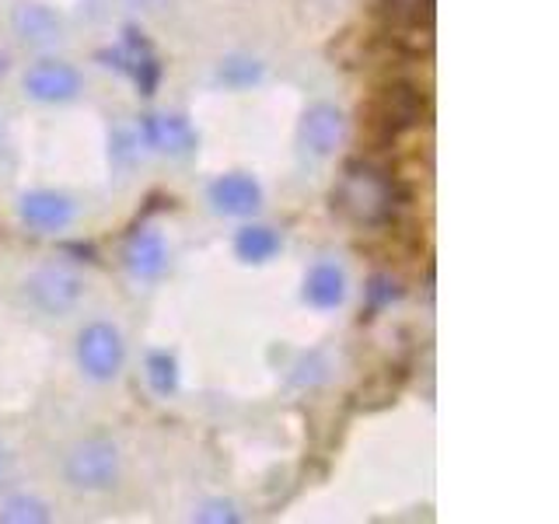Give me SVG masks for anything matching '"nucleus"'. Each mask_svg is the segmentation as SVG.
I'll list each match as a JSON object with an SVG mask.
<instances>
[{
    "label": "nucleus",
    "mask_w": 559,
    "mask_h": 524,
    "mask_svg": "<svg viewBox=\"0 0 559 524\" xmlns=\"http://www.w3.org/2000/svg\"><path fill=\"white\" fill-rule=\"evenodd\" d=\"M332 203L357 224H381L395 210V182L371 165H349L332 189Z\"/></svg>",
    "instance_id": "nucleus-1"
},
{
    "label": "nucleus",
    "mask_w": 559,
    "mask_h": 524,
    "mask_svg": "<svg viewBox=\"0 0 559 524\" xmlns=\"http://www.w3.org/2000/svg\"><path fill=\"white\" fill-rule=\"evenodd\" d=\"M63 479L74 489H84V493L112 489L119 479V448L105 437L78 441L63 458Z\"/></svg>",
    "instance_id": "nucleus-2"
},
{
    "label": "nucleus",
    "mask_w": 559,
    "mask_h": 524,
    "mask_svg": "<svg viewBox=\"0 0 559 524\" xmlns=\"http://www.w3.org/2000/svg\"><path fill=\"white\" fill-rule=\"evenodd\" d=\"M127 364V343L112 322H87L78 332V367L92 381H112Z\"/></svg>",
    "instance_id": "nucleus-3"
},
{
    "label": "nucleus",
    "mask_w": 559,
    "mask_h": 524,
    "mask_svg": "<svg viewBox=\"0 0 559 524\" xmlns=\"http://www.w3.org/2000/svg\"><path fill=\"white\" fill-rule=\"evenodd\" d=\"M25 95L43 105H67L81 95V74L74 63L43 57L25 70Z\"/></svg>",
    "instance_id": "nucleus-4"
},
{
    "label": "nucleus",
    "mask_w": 559,
    "mask_h": 524,
    "mask_svg": "<svg viewBox=\"0 0 559 524\" xmlns=\"http://www.w3.org/2000/svg\"><path fill=\"white\" fill-rule=\"evenodd\" d=\"M81 276L67 266H43L25 279V297L43 314H67L81 301Z\"/></svg>",
    "instance_id": "nucleus-5"
},
{
    "label": "nucleus",
    "mask_w": 559,
    "mask_h": 524,
    "mask_svg": "<svg viewBox=\"0 0 559 524\" xmlns=\"http://www.w3.org/2000/svg\"><path fill=\"white\" fill-rule=\"evenodd\" d=\"M343 136H346V116L340 105H332V102H314L301 116V127H297V144H301L308 157L336 154Z\"/></svg>",
    "instance_id": "nucleus-6"
},
{
    "label": "nucleus",
    "mask_w": 559,
    "mask_h": 524,
    "mask_svg": "<svg viewBox=\"0 0 559 524\" xmlns=\"http://www.w3.org/2000/svg\"><path fill=\"white\" fill-rule=\"evenodd\" d=\"M140 136L144 144L165 157H186L197 151V130L186 116L175 112H154L140 119Z\"/></svg>",
    "instance_id": "nucleus-7"
},
{
    "label": "nucleus",
    "mask_w": 559,
    "mask_h": 524,
    "mask_svg": "<svg viewBox=\"0 0 559 524\" xmlns=\"http://www.w3.org/2000/svg\"><path fill=\"white\" fill-rule=\"evenodd\" d=\"M210 206L224 217H252L262 206V186L245 171H227L210 182Z\"/></svg>",
    "instance_id": "nucleus-8"
},
{
    "label": "nucleus",
    "mask_w": 559,
    "mask_h": 524,
    "mask_svg": "<svg viewBox=\"0 0 559 524\" xmlns=\"http://www.w3.org/2000/svg\"><path fill=\"white\" fill-rule=\"evenodd\" d=\"M17 214H22V221L35 227V231L52 235V231H63V227H70V221H74V200L57 189H32L17 200Z\"/></svg>",
    "instance_id": "nucleus-9"
},
{
    "label": "nucleus",
    "mask_w": 559,
    "mask_h": 524,
    "mask_svg": "<svg viewBox=\"0 0 559 524\" xmlns=\"http://www.w3.org/2000/svg\"><path fill=\"white\" fill-rule=\"evenodd\" d=\"M14 35L32 49H49L63 39V17L46 4H17L11 14Z\"/></svg>",
    "instance_id": "nucleus-10"
},
{
    "label": "nucleus",
    "mask_w": 559,
    "mask_h": 524,
    "mask_svg": "<svg viewBox=\"0 0 559 524\" xmlns=\"http://www.w3.org/2000/svg\"><path fill=\"white\" fill-rule=\"evenodd\" d=\"M122 259H127V270L136 279H157L168 270V245H165L162 231H154V227H140V231L127 241Z\"/></svg>",
    "instance_id": "nucleus-11"
},
{
    "label": "nucleus",
    "mask_w": 559,
    "mask_h": 524,
    "mask_svg": "<svg viewBox=\"0 0 559 524\" xmlns=\"http://www.w3.org/2000/svg\"><path fill=\"white\" fill-rule=\"evenodd\" d=\"M305 301L319 311H332L346 301V273L336 262H314L305 276Z\"/></svg>",
    "instance_id": "nucleus-12"
},
{
    "label": "nucleus",
    "mask_w": 559,
    "mask_h": 524,
    "mask_svg": "<svg viewBox=\"0 0 559 524\" xmlns=\"http://www.w3.org/2000/svg\"><path fill=\"white\" fill-rule=\"evenodd\" d=\"M280 252V235L266 224H245L235 235V255L241 262H270Z\"/></svg>",
    "instance_id": "nucleus-13"
},
{
    "label": "nucleus",
    "mask_w": 559,
    "mask_h": 524,
    "mask_svg": "<svg viewBox=\"0 0 559 524\" xmlns=\"http://www.w3.org/2000/svg\"><path fill=\"white\" fill-rule=\"evenodd\" d=\"M419 112H424V95H419L413 84L389 87V95H384V122H389L392 130L413 127Z\"/></svg>",
    "instance_id": "nucleus-14"
},
{
    "label": "nucleus",
    "mask_w": 559,
    "mask_h": 524,
    "mask_svg": "<svg viewBox=\"0 0 559 524\" xmlns=\"http://www.w3.org/2000/svg\"><path fill=\"white\" fill-rule=\"evenodd\" d=\"M52 517L49 503L35 493H11L0 500V521L11 524H46Z\"/></svg>",
    "instance_id": "nucleus-15"
},
{
    "label": "nucleus",
    "mask_w": 559,
    "mask_h": 524,
    "mask_svg": "<svg viewBox=\"0 0 559 524\" xmlns=\"http://www.w3.org/2000/svg\"><path fill=\"white\" fill-rule=\"evenodd\" d=\"M147 381L162 398L179 392V364H175V357L168 354V349H154V354L147 357Z\"/></svg>",
    "instance_id": "nucleus-16"
},
{
    "label": "nucleus",
    "mask_w": 559,
    "mask_h": 524,
    "mask_svg": "<svg viewBox=\"0 0 559 524\" xmlns=\"http://www.w3.org/2000/svg\"><path fill=\"white\" fill-rule=\"evenodd\" d=\"M238 517H241L238 507L231 500H224V497L206 500V503L197 507V511H192V521H214V524H235Z\"/></svg>",
    "instance_id": "nucleus-17"
},
{
    "label": "nucleus",
    "mask_w": 559,
    "mask_h": 524,
    "mask_svg": "<svg viewBox=\"0 0 559 524\" xmlns=\"http://www.w3.org/2000/svg\"><path fill=\"white\" fill-rule=\"evenodd\" d=\"M259 74H262V67H259L255 60H227V63L221 67L224 84H235V87H245V84L259 81Z\"/></svg>",
    "instance_id": "nucleus-18"
},
{
    "label": "nucleus",
    "mask_w": 559,
    "mask_h": 524,
    "mask_svg": "<svg viewBox=\"0 0 559 524\" xmlns=\"http://www.w3.org/2000/svg\"><path fill=\"white\" fill-rule=\"evenodd\" d=\"M430 4H433V0H389L392 14L399 17L402 25L427 22V17H430Z\"/></svg>",
    "instance_id": "nucleus-19"
}]
</instances>
